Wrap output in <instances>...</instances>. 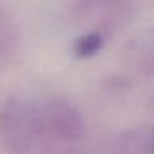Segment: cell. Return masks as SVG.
I'll list each match as a JSON object with an SVG mask.
<instances>
[{
	"mask_svg": "<svg viewBox=\"0 0 154 154\" xmlns=\"http://www.w3.org/2000/svg\"><path fill=\"white\" fill-rule=\"evenodd\" d=\"M153 142H154V141H153Z\"/></svg>",
	"mask_w": 154,
	"mask_h": 154,
	"instance_id": "cell-5",
	"label": "cell"
},
{
	"mask_svg": "<svg viewBox=\"0 0 154 154\" xmlns=\"http://www.w3.org/2000/svg\"><path fill=\"white\" fill-rule=\"evenodd\" d=\"M41 139L36 106L12 99L0 108V145L9 154L26 153Z\"/></svg>",
	"mask_w": 154,
	"mask_h": 154,
	"instance_id": "cell-1",
	"label": "cell"
},
{
	"mask_svg": "<svg viewBox=\"0 0 154 154\" xmlns=\"http://www.w3.org/2000/svg\"><path fill=\"white\" fill-rule=\"evenodd\" d=\"M103 35L102 32H90L78 38V41L73 45V52L78 58H90L94 54L102 50L103 47Z\"/></svg>",
	"mask_w": 154,
	"mask_h": 154,
	"instance_id": "cell-4",
	"label": "cell"
},
{
	"mask_svg": "<svg viewBox=\"0 0 154 154\" xmlns=\"http://www.w3.org/2000/svg\"><path fill=\"white\" fill-rule=\"evenodd\" d=\"M41 138L73 142L82 136V120L78 111L63 99H50L36 106Z\"/></svg>",
	"mask_w": 154,
	"mask_h": 154,
	"instance_id": "cell-2",
	"label": "cell"
},
{
	"mask_svg": "<svg viewBox=\"0 0 154 154\" xmlns=\"http://www.w3.org/2000/svg\"><path fill=\"white\" fill-rule=\"evenodd\" d=\"M17 30L12 21L0 14V66L8 63L17 50Z\"/></svg>",
	"mask_w": 154,
	"mask_h": 154,
	"instance_id": "cell-3",
	"label": "cell"
}]
</instances>
